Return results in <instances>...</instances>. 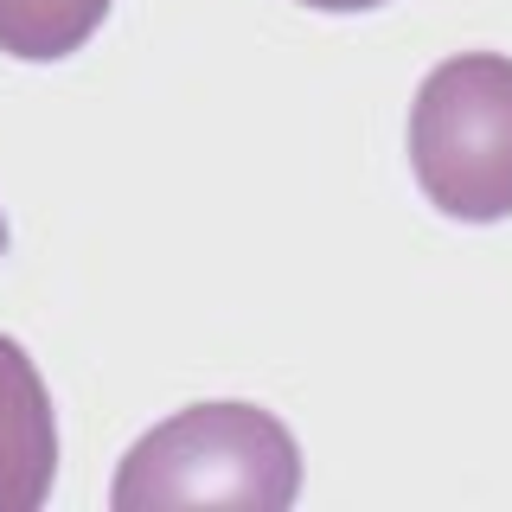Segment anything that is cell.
Wrapping results in <instances>:
<instances>
[{
    "mask_svg": "<svg viewBox=\"0 0 512 512\" xmlns=\"http://www.w3.org/2000/svg\"><path fill=\"white\" fill-rule=\"evenodd\" d=\"M301 493V448L263 404H192L122 455L109 480L116 512L154 506H250L282 512Z\"/></svg>",
    "mask_w": 512,
    "mask_h": 512,
    "instance_id": "cell-1",
    "label": "cell"
},
{
    "mask_svg": "<svg viewBox=\"0 0 512 512\" xmlns=\"http://www.w3.org/2000/svg\"><path fill=\"white\" fill-rule=\"evenodd\" d=\"M410 173L442 218H512V58L461 52L410 103Z\"/></svg>",
    "mask_w": 512,
    "mask_h": 512,
    "instance_id": "cell-2",
    "label": "cell"
},
{
    "mask_svg": "<svg viewBox=\"0 0 512 512\" xmlns=\"http://www.w3.org/2000/svg\"><path fill=\"white\" fill-rule=\"evenodd\" d=\"M58 480V416L32 352L0 333V512L45 506Z\"/></svg>",
    "mask_w": 512,
    "mask_h": 512,
    "instance_id": "cell-3",
    "label": "cell"
},
{
    "mask_svg": "<svg viewBox=\"0 0 512 512\" xmlns=\"http://www.w3.org/2000/svg\"><path fill=\"white\" fill-rule=\"evenodd\" d=\"M116 0H0V52L20 64H58L84 52Z\"/></svg>",
    "mask_w": 512,
    "mask_h": 512,
    "instance_id": "cell-4",
    "label": "cell"
},
{
    "mask_svg": "<svg viewBox=\"0 0 512 512\" xmlns=\"http://www.w3.org/2000/svg\"><path fill=\"white\" fill-rule=\"evenodd\" d=\"M301 7H314V13H372L384 0H301Z\"/></svg>",
    "mask_w": 512,
    "mask_h": 512,
    "instance_id": "cell-5",
    "label": "cell"
},
{
    "mask_svg": "<svg viewBox=\"0 0 512 512\" xmlns=\"http://www.w3.org/2000/svg\"><path fill=\"white\" fill-rule=\"evenodd\" d=\"M0 250H7V218H0Z\"/></svg>",
    "mask_w": 512,
    "mask_h": 512,
    "instance_id": "cell-6",
    "label": "cell"
}]
</instances>
